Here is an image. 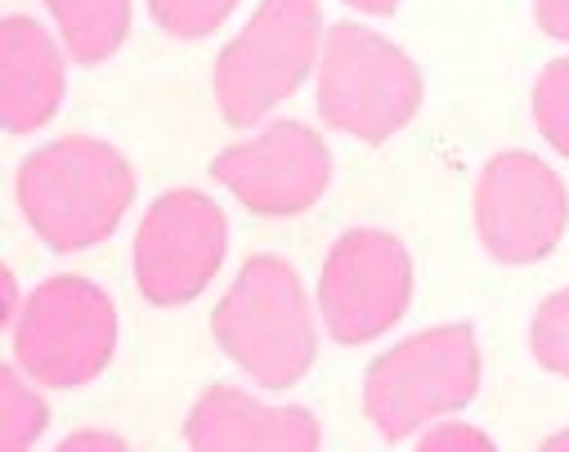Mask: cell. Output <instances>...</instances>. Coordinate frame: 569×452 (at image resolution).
<instances>
[{"label": "cell", "mask_w": 569, "mask_h": 452, "mask_svg": "<svg viewBox=\"0 0 569 452\" xmlns=\"http://www.w3.org/2000/svg\"><path fill=\"white\" fill-rule=\"evenodd\" d=\"M77 63H103L130 28V0H46Z\"/></svg>", "instance_id": "cell-13"}, {"label": "cell", "mask_w": 569, "mask_h": 452, "mask_svg": "<svg viewBox=\"0 0 569 452\" xmlns=\"http://www.w3.org/2000/svg\"><path fill=\"white\" fill-rule=\"evenodd\" d=\"M480 385V350L471 328H431L381 354L363 381V408L377 434L408 439L426 421L458 412Z\"/></svg>", "instance_id": "cell-3"}, {"label": "cell", "mask_w": 569, "mask_h": 452, "mask_svg": "<svg viewBox=\"0 0 569 452\" xmlns=\"http://www.w3.org/2000/svg\"><path fill=\"white\" fill-rule=\"evenodd\" d=\"M319 0H264L242 37L216 63V99L233 125L260 121L292 99L315 68Z\"/></svg>", "instance_id": "cell-6"}, {"label": "cell", "mask_w": 569, "mask_h": 452, "mask_svg": "<svg viewBox=\"0 0 569 452\" xmlns=\"http://www.w3.org/2000/svg\"><path fill=\"white\" fill-rule=\"evenodd\" d=\"M529 345H533V359L547 372L569 376V287L556 291L551 300H542L533 332H529Z\"/></svg>", "instance_id": "cell-16"}, {"label": "cell", "mask_w": 569, "mask_h": 452, "mask_svg": "<svg viewBox=\"0 0 569 452\" xmlns=\"http://www.w3.org/2000/svg\"><path fill=\"white\" fill-rule=\"evenodd\" d=\"M547 448H551V452H569V430H565V434H551Z\"/></svg>", "instance_id": "cell-23"}, {"label": "cell", "mask_w": 569, "mask_h": 452, "mask_svg": "<svg viewBox=\"0 0 569 452\" xmlns=\"http://www.w3.org/2000/svg\"><path fill=\"white\" fill-rule=\"evenodd\" d=\"M233 6H238V0H149V10L162 23V32L184 37V41L216 32L229 19Z\"/></svg>", "instance_id": "cell-17"}, {"label": "cell", "mask_w": 569, "mask_h": 452, "mask_svg": "<svg viewBox=\"0 0 569 452\" xmlns=\"http://www.w3.org/2000/svg\"><path fill=\"white\" fill-rule=\"evenodd\" d=\"M224 215L211 198L176 189L158 198L134 233V278L153 305H184L193 300L224 260Z\"/></svg>", "instance_id": "cell-8"}, {"label": "cell", "mask_w": 569, "mask_h": 452, "mask_svg": "<svg viewBox=\"0 0 569 452\" xmlns=\"http://www.w3.org/2000/svg\"><path fill=\"white\" fill-rule=\"evenodd\" d=\"M569 220L565 184L551 167L529 153H502L476 184V229L493 260L529 264L542 260Z\"/></svg>", "instance_id": "cell-9"}, {"label": "cell", "mask_w": 569, "mask_h": 452, "mask_svg": "<svg viewBox=\"0 0 569 452\" xmlns=\"http://www.w3.org/2000/svg\"><path fill=\"white\" fill-rule=\"evenodd\" d=\"M533 121L556 153L569 158V59L542 68L533 86Z\"/></svg>", "instance_id": "cell-15"}, {"label": "cell", "mask_w": 569, "mask_h": 452, "mask_svg": "<svg viewBox=\"0 0 569 452\" xmlns=\"http://www.w3.org/2000/svg\"><path fill=\"white\" fill-rule=\"evenodd\" d=\"M346 6H355V10H363V14H390L399 0H346Z\"/></svg>", "instance_id": "cell-22"}, {"label": "cell", "mask_w": 569, "mask_h": 452, "mask_svg": "<svg viewBox=\"0 0 569 452\" xmlns=\"http://www.w3.org/2000/svg\"><path fill=\"white\" fill-rule=\"evenodd\" d=\"M134 202L130 162L112 143L68 134L19 167V207L37 238L54 251H81L103 242Z\"/></svg>", "instance_id": "cell-1"}, {"label": "cell", "mask_w": 569, "mask_h": 452, "mask_svg": "<svg viewBox=\"0 0 569 452\" xmlns=\"http://www.w3.org/2000/svg\"><path fill=\"white\" fill-rule=\"evenodd\" d=\"M421 448H426V452H449V448H467V452H489V448H493V439H489V434H480V430H471V425L445 421V425H436L431 434H421Z\"/></svg>", "instance_id": "cell-18"}, {"label": "cell", "mask_w": 569, "mask_h": 452, "mask_svg": "<svg viewBox=\"0 0 569 452\" xmlns=\"http://www.w3.org/2000/svg\"><path fill=\"white\" fill-rule=\"evenodd\" d=\"M117 350V314L112 300L86 278H50L41 282L14 328V359L37 385L77 390L94 381Z\"/></svg>", "instance_id": "cell-5"}, {"label": "cell", "mask_w": 569, "mask_h": 452, "mask_svg": "<svg viewBox=\"0 0 569 452\" xmlns=\"http://www.w3.org/2000/svg\"><path fill=\"white\" fill-rule=\"evenodd\" d=\"M328 143L297 125L278 121L260 139L238 143L216 158L211 175L256 215H297L328 189Z\"/></svg>", "instance_id": "cell-10"}, {"label": "cell", "mask_w": 569, "mask_h": 452, "mask_svg": "<svg viewBox=\"0 0 569 452\" xmlns=\"http://www.w3.org/2000/svg\"><path fill=\"white\" fill-rule=\"evenodd\" d=\"M63 59L37 19H6L0 28V121L10 134L41 130L63 103Z\"/></svg>", "instance_id": "cell-12"}, {"label": "cell", "mask_w": 569, "mask_h": 452, "mask_svg": "<svg viewBox=\"0 0 569 452\" xmlns=\"http://www.w3.org/2000/svg\"><path fill=\"white\" fill-rule=\"evenodd\" d=\"M421 108V72L386 37L341 23L328 32L319 63V112L332 130L381 143Z\"/></svg>", "instance_id": "cell-4"}, {"label": "cell", "mask_w": 569, "mask_h": 452, "mask_svg": "<svg viewBox=\"0 0 569 452\" xmlns=\"http://www.w3.org/2000/svg\"><path fill=\"white\" fill-rule=\"evenodd\" d=\"M46 421H50V412H46L41 394L28 390L14 368L0 372V448L19 452V448L37 443L41 430H46Z\"/></svg>", "instance_id": "cell-14"}, {"label": "cell", "mask_w": 569, "mask_h": 452, "mask_svg": "<svg viewBox=\"0 0 569 452\" xmlns=\"http://www.w3.org/2000/svg\"><path fill=\"white\" fill-rule=\"evenodd\" d=\"M412 300V260L399 238L381 229L346 233L319 278V310L341 345L377 341Z\"/></svg>", "instance_id": "cell-7"}, {"label": "cell", "mask_w": 569, "mask_h": 452, "mask_svg": "<svg viewBox=\"0 0 569 452\" xmlns=\"http://www.w3.org/2000/svg\"><path fill=\"white\" fill-rule=\"evenodd\" d=\"M189 443L202 452H310L319 448V421L306 408H264L242 390L216 385L189 412Z\"/></svg>", "instance_id": "cell-11"}, {"label": "cell", "mask_w": 569, "mask_h": 452, "mask_svg": "<svg viewBox=\"0 0 569 452\" xmlns=\"http://www.w3.org/2000/svg\"><path fill=\"white\" fill-rule=\"evenodd\" d=\"M0 291H6V314H0V319H6V323H10V319L19 314V305H14V273H10V269H6V273H0Z\"/></svg>", "instance_id": "cell-21"}, {"label": "cell", "mask_w": 569, "mask_h": 452, "mask_svg": "<svg viewBox=\"0 0 569 452\" xmlns=\"http://www.w3.org/2000/svg\"><path fill=\"white\" fill-rule=\"evenodd\" d=\"M63 448H68V452H86V448H108V452H121L126 443H121L117 434H94V430H86V434L63 439Z\"/></svg>", "instance_id": "cell-20"}, {"label": "cell", "mask_w": 569, "mask_h": 452, "mask_svg": "<svg viewBox=\"0 0 569 452\" xmlns=\"http://www.w3.org/2000/svg\"><path fill=\"white\" fill-rule=\"evenodd\" d=\"M538 28L556 41H569V0H538Z\"/></svg>", "instance_id": "cell-19"}, {"label": "cell", "mask_w": 569, "mask_h": 452, "mask_svg": "<svg viewBox=\"0 0 569 452\" xmlns=\"http://www.w3.org/2000/svg\"><path fill=\"white\" fill-rule=\"evenodd\" d=\"M211 332L220 350L264 390H292L319 354L306 287L278 255L242 264L238 282L211 314Z\"/></svg>", "instance_id": "cell-2"}]
</instances>
